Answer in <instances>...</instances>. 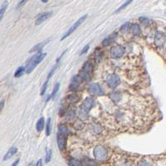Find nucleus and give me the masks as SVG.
<instances>
[{
  "label": "nucleus",
  "mask_w": 166,
  "mask_h": 166,
  "mask_svg": "<svg viewBox=\"0 0 166 166\" xmlns=\"http://www.w3.org/2000/svg\"><path fill=\"white\" fill-rule=\"evenodd\" d=\"M45 56H46V53H43L40 51L39 53H37L33 57H32L26 64V66H25L26 73L30 74L34 68H36V66L39 64V63H41L43 61V59L45 58Z\"/></svg>",
  "instance_id": "1"
},
{
  "label": "nucleus",
  "mask_w": 166,
  "mask_h": 166,
  "mask_svg": "<svg viewBox=\"0 0 166 166\" xmlns=\"http://www.w3.org/2000/svg\"><path fill=\"white\" fill-rule=\"evenodd\" d=\"M94 156L98 161H105L108 157V151L105 147L98 145L94 149Z\"/></svg>",
  "instance_id": "2"
},
{
  "label": "nucleus",
  "mask_w": 166,
  "mask_h": 166,
  "mask_svg": "<svg viewBox=\"0 0 166 166\" xmlns=\"http://www.w3.org/2000/svg\"><path fill=\"white\" fill-rule=\"evenodd\" d=\"M94 104V98H91V97L85 98L84 100V102L82 103V105L80 108V114L86 116L88 114V112L90 111V109L93 108Z\"/></svg>",
  "instance_id": "3"
},
{
  "label": "nucleus",
  "mask_w": 166,
  "mask_h": 166,
  "mask_svg": "<svg viewBox=\"0 0 166 166\" xmlns=\"http://www.w3.org/2000/svg\"><path fill=\"white\" fill-rule=\"evenodd\" d=\"M86 19H87V15H86V14H85V15H84V16H82L81 18H79V19H78L77 20V21H76V22H75V23H74V24H73L70 28H69V29H68V31H67V32L64 34V36L61 38V41L64 40L66 38H68V36H70V35H71V34H72V33H73L75 30L77 29L78 27H79V26H80V25H81V24H82L84 21H85Z\"/></svg>",
  "instance_id": "4"
},
{
  "label": "nucleus",
  "mask_w": 166,
  "mask_h": 166,
  "mask_svg": "<svg viewBox=\"0 0 166 166\" xmlns=\"http://www.w3.org/2000/svg\"><path fill=\"white\" fill-rule=\"evenodd\" d=\"M120 82H121L120 78L115 74H108L107 78H106V84H108V86H109L111 88H116L118 85L120 84Z\"/></svg>",
  "instance_id": "5"
},
{
  "label": "nucleus",
  "mask_w": 166,
  "mask_h": 166,
  "mask_svg": "<svg viewBox=\"0 0 166 166\" xmlns=\"http://www.w3.org/2000/svg\"><path fill=\"white\" fill-rule=\"evenodd\" d=\"M125 48L120 46V45H117V46H114L111 50H110V55L113 59H120L124 54H125Z\"/></svg>",
  "instance_id": "6"
},
{
  "label": "nucleus",
  "mask_w": 166,
  "mask_h": 166,
  "mask_svg": "<svg viewBox=\"0 0 166 166\" xmlns=\"http://www.w3.org/2000/svg\"><path fill=\"white\" fill-rule=\"evenodd\" d=\"M88 92L94 96H99L104 94V89L97 83H94L88 87Z\"/></svg>",
  "instance_id": "7"
},
{
  "label": "nucleus",
  "mask_w": 166,
  "mask_h": 166,
  "mask_svg": "<svg viewBox=\"0 0 166 166\" xmlns=\"http://www.w3.org/2000/svg\"><path fill=\"white\" fill-rule=\"evenodd\" d=\"M165 34L161 31H157L155 36V44L157 47H162L165 43Z\"/></svg>",
  "instance_id": "8"
},
{
  "label": "nucleus",
  "mask_w": 166,
  "mask_h": 166,
  "mask_svg": "<svg viewBox=\"0 0 166 166\" xmlns=\"http://www.w3.org/2000/svg\"><path fill=\"white\" fill-rule=\"evenodd\" d=\"M57 144L60 150H64L67 146V135L58 133L57 135Z\"/></svg>",
  "instance_id": "9"
},
{
  "label": "nucleus",
  "mask_w": 166,
  "mask_h": 166,
  "mask_svg": "<svg viewBox=\"0 0 166 166\" xmlns=\"http://www.w3.org/2000/svg\"><path fill=\"white\" fill-rule=\"evenodd\" d=\"M52 16V12H44L41 14H39L37 17V19L35 20V24L36 25H39L41 23H43L44 22H45L47 19H49V18Z\"/></svg>",
  "instance_id": "10"
},
{
  "label": "nucleus",
  "mask_w": 166,
  "mask_h": 166,
  "mask_svg": "<svg viewBox=\"0 0 166 166\" xmlns=\"http://www.w3.org/2000/svg\"><path fill=\"white\" fill-rule=\"evenodd\" d=\"M82 72H84L86 74H88L89 75H92L93 72H94V64H92L91 61H87L84 63V64L83 65L82 68Z\"/></svg>",
  "instance_id": "11"
},
{
  "label": "nucleus",
  "mask_w": 166,
  "mask_h": 166,
  "mask_svg": "<svg viewBox=\"0 0 166 166\" xmlns=\"http://www.w3.org/2000/svg\"><path fill=\"white\" fill-rule=\"evenodd\" d=\"M49 41H50V39L49 40H45V41H44V42H42V43H39L38 44H36L35 46H33L32 49L29 50V53H35V52H40L41 51V49L44 48V46L45 45V44H47L48 43H49Z\"/></svg>",
  "instance_id": "12"
},
{
  "label": "nucleus",
  "mask_w": 166,
  "mask_h": 166,
  "mask_svg": "<svg viewBox=\"0 0 166 166\" xmlns=\"http://www.w3.org/2000/svg\"><path fill=\"white\" fill-rule=\"evenodd\" d=\"M17 151H18V149H17L16 147H11L8 150V152L5 154V155L3 156V160L5 161V160L9 159L10 158H12V157L13 156V155L17 153Z\"/></svg>",
  "instance_id": "13"
},
{
  "label": "nucleus",
  "mask_w": 166,
  "mask_h": 166,
  "mask_svg": "<svg viewBox=\"0 0 166 166\" xmlns=\"http://www.w3.org/2000/svg\"><path fill=\"white\" fill-rule=\"evenodd\" d=\"M116 36H117V33H114V34L108 36V38H105V39L103 40V42H102V45H103L104 47L109 46V45L115 40Z\"/></svg>",
  "instance_id": "14"
},
{
  "label": "nucleus",
  "mask_w": 166,
  "mask_h": 166,
  "mask_svg": "<svg viewBox=\"0 0 166 166\" xmlns=\"http://www.w3.org/2000/svg\"><path fill=\"white\" fill-rule=\"evenodd\" d=\"M44 125H45V121H44V118L41 117L38 120L37 124H36V129L38 132H42L43 129H44Z\"/></svg>",
  "instance_id": "15"
},
{
  "label": "nucleus",
  "mask_w": 166,
  "mask_h": 166,
  "mask_svg": "<svg viewBox=\"0 0 166 166\" xmlns=\"http://www.w3.org/2000/svg\"><path fill=\"white\" fill-rule=\"evenodd\" d=\"M109 98H110V99H112L114 103H118L121 99V94H120V92H113L112 94H110Z\"/></svg>",
  "instance_id": "16"
},
{
  "label": "nucleus",
  "mask_w": 166,
  "mask_h": 166,
  "mask_svg": "<svg viewBox=\"0 0 166 166\" xmlns=\"http://www.w3.org/2000/svg\"><path fill=\"white\" fill-rule=\"evenodd\" d=\"M131 31L135 36H139L141 34V29L140 27L138 24H132L131 25Z\"/></svg>",
  "instance_id": "17"
},
{
  "label": "nucleus",
  "mask_w": 166,
  "mask_h": 166,
  "mask_svg": "<svg viewBox=\"0 0 166 166\" xmlns=\"http://www.w3.org/2000/svg\"><path fill=\"white\" fill-rule=\"evenodd\" d=\"M59 86H60V84H59V82L58 83H56V84L54 85V89H53V91H52V93H51V94L49 96V98H47V100H46V102H48L50 98H54V96L56 95V94H57V92L59 91Z\"/></svg>",
  "instance_id": "18"
},
{
  "label": "nucleus",
  "mask_w": 166,
  "mask_h": 166,
  "mask_svg": "<svg viewBox=\"0 0 166 166\" xmlns=\"http://www.w3.org/2000/svg\"><path fill=\"white\" fill-rule=\"evenodd\" d=\"M8 5H9V3L7 1H5V2H3V3L2 4V7L0 8V21L2 20L6 10L8 9Z\"/></svg>",
  "instance_id": "19"
},
{
  "label": "nucleus",
  "mask_w": 166,
  "mask_h": 166,
  "mask_svg": "<svg viewBox=\"0 0 166 166\" xmlns=\"http://www.w3.org/2000/svg\"><path fill=\"white\" fill-rule=\"evenodd\" d=\"M26 72V68L24 66H22V67H19V68H18V69L15 71V73H14V77L15 78H19L21 77L23 74V73H25Z\"/></svg>",
  "instance_id": "20"
},
{
  "label": "nucleus",
  "mask_w": 166,
  "mask_h": 166,
  "mask_svg": "<svg viewBox=\"0 0 166 166\" xmlns=\"http://www.w3.org/2000/svg\"><path fill=\"white\" fill-rule=\"evenodd\" d=\"M59 134H62V135H68V134L70 133L69 129L68 127H66L65 125H59Z\"/></svg>",
  "instance_id": "21"
},
{
  "label": "nucleus",
  "mask_w": 166,
  "mask_h": 166,
  "mask_svg": "<svg viewBox=\"0 0 166 166\" xmlns=\"http://www.w3.org/2000/svg\"><path fill=\"white\" fill-rule=\"evenodd\" d=\"M68 100L71 103H76L79 100V97H78V95L76 93H73L72 94L68 95Z\"/></svg>",
  "instance_id": "22"
},
{
  "label": "nucleus",
  "mask_w": 166,
  "mask_h": 166,
  "mask_svg": "<svg viewBox=\"0 0 166 166\" xmlns=\"http://www.w3.org/2000/svg\"><path fill=\"white\" fill-rule=\"evenodd\" d=\"M131 29V23H124L122 26H121V28H120V31L121 32H123V33H127L129 30Z\"/></svg>",
  "instance_id": "23"
},
{
  "label": "nucleus",
  "mask_w": 166,
  "mask_h": 166,
  "mask_svg": "<svg viewBox=\"0 0 166 166\" xmlns=\"http://www.w3.org/2000/svg\"><path fill=\"white\" fill-rule=\"evenodd\" d=\"M68 164V166H81V162L76 159H70Z\"/></svg>",
  "instance_id": "24"
},
{
  "label": "nucleus",
  "mask_w": 166,
  "mask_h": 166,
  "mask_svg": "<svg viewBox=\"0 0 166 166\" xmlns=\"http://www.w3.org/2000/svg\"><path fill=\"white\" fill-rule=\"evenodd\" d=\"M52 159V149L47 148L46 149V155H45V162L49 163Z\"/></svg>",
  "instance_id": "25"
},
{
  "label": "nucleus",
  "mask_w": 166,
  "mask_h": 166,
  "mask_svg": "<svg viewBox=\"0 0 166 166\" xmlns=\"http://www.w3.org/2000/svg\"><path fill=\"white\" fill-rule=\"evenodd\" d=\"M51 133V118H49L46 123V135L49 136Z\"/></svg>",
  "instance_id": "26"
},
{
  "label": "nucleus",
  "mask_w": 166,
  "mask_h": 166,
  "mask_svg": "<svg viewBox=\"0 0 166 166\" xmlns=\"http://www.w3.org/2000/svg\"><path fill=\"white\" fill-rule=\"evenodd\" d=\"M49 80H46L44 83V84H43V86H42V88H41V90H40V95H44V94H45V92H46V89L48 88V84H49Z\"/></svg>",
  "instance_id": "27"
},
{
  "label": "nucleus",
  "mask_w": 166,
  "mask_h": 166,
  "mask_svg": "<svg viewBox=\"0 0 166 166\" xmlns=\"http://www.w3.org/2000/svg\"><path fill=\"white\" fill-rule=\"evenodd\" d=\"M57 68H58V64H55V65L52 68V69L49 71V74H48V77H47V80H49L50 78H52V76L54 74V73H55V71H56Z\"/></svg>",
  "instance_id": "28"
},
{
  "label": "nucleus",
  "mask_w": 166,
  "mask_h": 166,
  "mask_svg": "<svg viewBox=\"0 0 166 166\" xmlns=\"http://www.w3.org/2000/svg\"><path fill=\"white\" fill-rule=\"evenodd\" d=\"M131 3H132V1H125V3H123V4H122V5H121V6H120V7H119L117 10H116V12H115V13H118V12L122 11L123 9H125L127 7L128 5H129V4H130Z\"/></svg>",
  "instance_id": "29"
},
{
  "label": "nucleus",
  "mask_w": 166,
  "mask_h": 166,
  "mask_svg": "<svg viewBox=\"0 0 166 166\" xmlns=\"http://www.w3.org/2000/svg\"><path fill=\"white\" fill-rule=\"evenodd\" d=\"M139 22H140L143 25H148V24L149 23L150 20L149 19H147V18L141 17V18H139Z\"/></svg>",
  "instance_id": "30"
},
{
  "label": "nucleus",
  "mask_w": 166,
  "mask_h": 166,
  "mask_svg": "<svg viewBox=\"0 0 166 166\" xmlns=\"http://www.w3.org/2000/svg\"><path fill=\"white\" fill-rule=\"evenodd\" d=\"M88 49H89V45H86L84 49L81 50V52H80V55H84V54H85L86 53H88Z\"/></svg>",
  "instance_id": "31"
},
{
  "label": "nucleus",
  "mask_w": 166,
  "mask_h": 166,
  "mask_svg": "<svg viewBox=\"0 0 166 166\" xmlns=\"http://www.w3.org/2000/svg\"><path fill=\"white\" fill-rule=\"evenodd\" d=\"M139 166H151V165H150V164H149V162H147L145 160H143V161H141V162L139 163Z\"/></svg>",
  "instance_id": "32"
},
{
  "label": "nucleus",
  "mask_w": 166,
  "mask_h": 166,
  "mask_svg": "<svg viewBox=\"0 0 166 166\" xmlns=\"http://www.w3.org/2000/svg\"><path fill=\"white\" fill-rule=\"evenodd\" d=\"M27 3V1H24V0H23V1H19V3H18V5H17V9H19L20 7H22L23 4H25Z\"/></svg>",
  "instance_id": "33"
},
{
  "label": "nucleus",
  "mask_w": 166,
  "mask_h": 166,
  "mask_svg": "<svg viewBox=\"0 0 166 166\" xmlns=\"http://www.w3.org/2000/svg\"><path fill=\"white\" fill-rule=\"evenodd\" d=\"M4 103H5L4 99H3L2 101H0V112L2 111L3 108V106H4Z\"/></svg>",
  "instance_id": "34"
},
{
  "label": "nucleus",
  "mask_w": 166,
  "mask_h": 166,
  "mask_svg": "<svg viewBox=\"0 0 166 166\" xmlns=\"http://www.w3.org/2000/svg\"><path fill=\"white\" fill-rule=\"evenodd\" d=\"M35 166H43V160L42 159H39L38 162L36 163V165Z\"/></svg>",
  "instance_id": "35"
},
{
  "label": "nucleus",
  "mask_w": 166,
  "mask_h": 166,
  "mask_svg": "<svg viewBox=\"0 0 166 166\" xmlns=\"http://www.w3.org/2000/svg\"><path fill=\"white\" fill-rule=\"evenodd\" d=\"M19 159H16V161H15V162H14V163H13V164L12 165V166H17V165H18V164H19Z\"/></svg>",
  "instance_id": "36"
},
{
  "label": "nucleus",
  "mask_w": 166,
  "mask_h": 166,
  "mask_svg": "<svg viewBox=\"0 0 166 166\" xmlns=\"http://www.w3.org/2000/svg\"><path fill=\"white\" fill-rule=\"evenodd\" d=\"M41 2H42V3H48L49 1H44V0H42Z\"/></svg>",
  "instance_id": "37"
},
{
  "label": "nucleus",
  "mask_w": 166,
  "mask_h": 166,
  "mask_svg": "<svg viewBox=\"0 0 166 166\" xmlns=\"http://www.w3.org/2000/svg\"><path fill=\"white\" fill-rule=\"evenodd\" d=\"M29 166H34V165H33V163H31V164H29Z\"/></svg>",
  "instance_id": "38"
},
{
  "label": "nucleus",
  "mask_w": 166,
  "mask_h": 166,
  "mask_svg": "<svg viewBox=\"0 0 166 166\" xmlns=\"http://www.w3.org/2000/svg\"><path fill=\"white\" fill-rule=\"evenodd\" d=\"M86 166H88V165H86Z\"/></svg>",
  "instance_id": "39"
}]
</instances>
